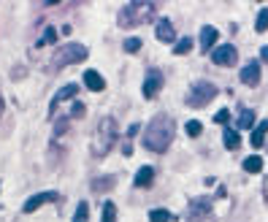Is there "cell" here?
Listing matches in <instances>:
<instances>
[{
    "mask_svg": "<svg viewBox=\"0 0 268 222\" xmlns=\"http://www.w3.org/2000/svg\"><path fill=\"white\" fill-rule=\"evenodd\" d=\"M54 41H57V30H54V27H49V30L36 41V46H46V44H54Z\"/></svg>",
    "mask_w": 268,
    "mask_h": 222,
    "instance_id": "7402d4cb",
    "label": "cell"
},
{
    "mask_svg": "<svg viewBox=\"0 0 268 222\" xmlns=\"http://www.w3.org/2000/svg\"><path fill=\"white\" fill-rule=\"evenodd\" d=\"M0 111H3V100H0Z\"/></svg>",
    "mask_w": 268,
    "mask_h": 222,
    "instance_id": "1f68e13d",
    "label": "cell"
},
{
    "mask_svg": "<svg viewBox=\"0 0 268 222\" xmlns=\"http://www.w3.org/2000/svg\"><path fill=\"white\" fill-rule=\"evenodd\" d=\"M157 41H163V44H174V41H176L174 25H171L168 19H160V22H157Z\"/></svg>",
    "mask_w": 268,
    "mask_h": 222,
    "instance_id": "30bf717a",
    "label": "cell"
},
{
    "mask_svg": "<svg viewBox=\"0 0 268 222\" xmlns=\"http://www.w3.org/2000/svg\"><path fill=\"white\" fill-rule=\"evenodd\" d=\"M212 98H217V87L212 82H195L187 92V106L190 109H203Z\"/></svg>",
    "mask_w": 268,
    "mask_h": 222,
    "instance_id": "5b68a950",
    "label": "cell"
},
{
    "mask_svg": "<svg viewBox=\"0 0 268 222\" xmlns=\"http://www.w3.org/2000/svg\"><path fill=\"white\" fill-rule=\"evenodd\" d=\"M241 82L247 84V87H255V84L260 82V65L258 62H249V65L241 68Z\"/></svg>",
    "mask_w": 268,
    "mask_h": 222,
    "instance_id": "9c48e42d",
    "label": "cell"
},
{
    "mask_svg": "<svg viewBox=\"0 0 268 222\" xmlns=\"http://www.w3.org/2000/svg\"><path fill=\"white\" fill-rule=\"evenodd\" d=\"M252 125H255V111L244 109L241 114H238V128H241V130H252Z\"/></svg>",
    "mask_w": 268,
    "mask_h": 222,
    "instance_id": "ac0fdd59",
    "label": "cell"
},
{
    "mask_svg": "<svg viewBox=\"0 0 268 222\" xmlns=\"http://www.w3.org/2000/svg\"><path fill=\"white\" fill-rule=\"evenodd\" d=\"M236 60H238V52H236V46H230V44H225V46H217L214 52H212V62H214V65H220V68L236 65Z\"/></svg>",
    "mask_w": 268,
    "mask_h": 222,
    "instance_id": "8992f818",
    "label": "cell"
},
{
    "mask_svg": "<svg viewBox=\"0 0 268 222\" xmlns=\"http://www.w3.org/2000/svg\"><path fill=\"white\" fill-rule=\"evenodd\" d=\"M203 133V125L198 122V119H192V122H187V135H192V138H198V135Z\"/></svg>",
    "mask_w": 268,
    "mask_h": 222,
    "instance_id": "484cf974",
    "label": "cell"
},
{
    "mask_svg": "<svg viewBox=\"0 0 268 222\" xmlns=\"http://www.w3.org/2000/svg\"><path fill=\"white\" fill-rule=\"evenodd\" d=\"M266 135H268V122H258V128L252 130L249 144H252V146H263L266 144Z\"/></svg>",
    "mask_w": 268,
    "mask_h": 222,
    "instance_id": "5bb4252c",
    "label": "cell"
},
{
    "mask_svg": "<svg viewBox=\"0 0 268 222\" xmlns=\"http://www.w3.org/2000/svg\"><path fill=\"white\" fill-rule=\"evenodd\" d=\"M152 179H155V171H152L149 166H144V168L138 171V174H135L133 184L138 187V190H144V187H149V184H152Z\"/></svg>",
    "mask_w": 268,
    "mask_h": 222,
    "instance_id": "7c38bea8",
    "label": "cell"
},
{
    "mask_svg": "<svg viewBox=\"0 0 268 222\" xmlns=\"http://www.w3.org/2000/svg\"><path fill=\"white\" fill-rule=\"evenodd\" d=\"M138 49H141L138 38H128V41H125V52H138Z\"/></svg>",
    "mask_w": 268,
    "mask_h": 222,
    "instance_id": "4316f807",
    "label": "cell"
},
{
    "mask_svg": "<svg viewBox=\"0 0 268 222\" xmlns=\"http://www.w3.org/2000/svg\"><path fill=\"white\" fill-rule=\"evenodd\" d=\"M227 119H230V111L227 109H222V111H217V117H214V122H220V125H225Z\"/></svg>",
    "mask_w": 268,
    "mask_h": 222,
    "instance_id": "83f0119b",
    "label": "cell"
},
{
    "mask_svg": "<svg viewBox=\"0 0 268 222\" xmlns=\"http://www.w3.org/2000/svg\"><path fill=\"white\" fill-rule=\"evenodd\" d=\"M149 222H171V214L165 212V209H155V212L149 214Z\"/></svg>",
    "mask_w": 268,
    "mask_h": 222,
    "instance_id": "d4e9b609",
    "label": "cell"
},
{
    "mask_svg": "<svg viewBox=\"0 0 268 222\" xmlns=\"http://www.w3.org/2000/svg\"><path fill=\"white\" fill-rule=\"evenodd\" d=\"M117 135H119L117 122H114L111 117L100 119L98 133H95V146H92V152H95V155H106V152L111 149L114 144H117Z\"/></svg>",
    "mask_w": 268,
    "mask_h": 222,
    "instance_id": "3957f363",
    "label": "cell"
},
{
    "mask_svg": "<svg viewBox=\"0 0 268 222\" xmlns=\"http://www.w3.org/2000/svg\"><path fill=\"white\" fill-rule=\"evenodd\" d=\"M155 11H157V3H141V0H133V3L122 5L117 22H119V27H138V25H146L149 19H155Z\"/></svg>",
    "mask_w": 268,
    "mask_h": 222,
    "instance_id": "7a4b0ae2",
    "label": "cell"
},
{
    "mask_svg": "<svg viewBox=\"0 0 268 222\" xmlns=\"http://www.w3.org/2000/svg\"><path fill=\"white\" fill-rule=\"evenodd\" d=\"M76 92H79V87H76V84H65L62 89H57V95H54V103H52V106L62 103V100H68V98H76Z\"/></svg>",
    "mask_w": 268,
    "mask_h": 222,
    "instance_id": "9a60e30c",
    "label": "cell"
},
{
    "mask_svg": "<svg viewBox=\"0 0 268 222\" xmlns=\"http://www.w3.org/2000/svg\"><path fill=\"white\" fill-rule=\"evenodd\" d=\"M222 141H225L227 149H238V146H241V138H238V133H236V130H230V128H225V133H222Z\"/></svg>",
    "mask_w": 268,
    "mask_h": 222,
    "instance_id": "2e32d148",
    "label": "cell"
},
{
    "mask_svg": "<svg viewBox=\"0 0 268 222\" xmlns=\"http://www.w3.org/2000/svg\"><path fill=\"white\" fill-rule=\"evenodd\" d=\"M87 217H89V203L82 201L79 209H76V214H73V222H87Z\"/></svg>",
    "mask_w": 268,
    "mask_h": 222,
    "instance_id": "ffe728a7",
    "label": "cell"
},
{
    "mask_svg": "<svg viewBox=\"0 0 268 222\" xmlns=\"http://www.w3.org/2000/svg\"><path fill=\"white\" fill-rule=\"evenodd\" d=\"M190 49H192V41H190V38H181V41L174 44V52H176V54H187Z\"/></svg>",
    "mask_w": 268,
    "mask_h": 222,
    "instance_id": "cb8c5ba5",
    "label": "cell"
},
{
    "mask_svg": "<svg viewBox=\"0 0 268 222\" xmlns=\"http://www.w3.org/2000/svg\"><path fill=\"white\" fill-rule=\"evenodd\" d=\"M111 184H117V176H103V179H95L92 181V192H106V190H111Z\"/></svg>",
    "mask_w": 268,
    "mask_h": 222,
    "instance_id": "e0dca14e",
    "label": "cell"
},
{
    "mask_svg": "<svg viewBox=\"0 0 268 222\" xmlns=\"http://www.w3.org/2000/svg\"><path fill=\"white\" fill-rule=\"evenodd\" d=\"M244 171H247V174H260V171H263V160H260L258 155L247 157V160H244Z\"/></svg>",
    "mask_w": 268,
    "mask_h": 222,
    "instance_id": "d6986e66",
    "label": "cell"
},
{
    "mask_svg": "<svg viewBox=\"0 0 268 222\" xmlns=\"http://www.w3.org/2000/svg\"><path fill=\"white\" fill-rule=\"evenodd\" d=\"M174 133H176L174 119H171L168 114H157V117L146 125V130H144V146L149 152H157V155H160V152H165L171 146Z\"/></svg>",
    "mask_w": 268,
    "mask_h": 222,
    "instance_id": "6da1fadb",
    "label": "cell"
},
{
    "mask_svg": "<svg viewBox=\"0 0 268 222\" xmlns=\"http://www.w3.org/2000/svg\"><path fill=\"white\" fill-rule=\"evenodd\" d=\"M103 222H117V206L111 201L103 203Z\"/></svg>",
    "mask_w": 268,
    "mask_h": 222,
    "instance_id": "44dd1931",
    "label": "cell"
},
{
    "mask_svg": "<svg viewBox=\"0 0 268 222\" xmlns=\"http://www.w3.org/2000/svg\"><path fill=\"white\" fill-rule=\"evenodd\" d=\"M163 73L157 71V68H152L149 73H146V79H144V98H155L157 92H160V87H163Z\"/></svg>",
    "mask_w": 268,
    "mask_h": 222,
    "instance_id": "52a82bcc",
    "label": "cell"
},
{
    "mask_svg": "<svg viewBox=\"0 0 268 222\" xmlns=\"http://www.w3.org/2000/svg\"><path fill=\"white\" fill-rule=\"evenodd\" d=\"M255 30H258V33H266V30H268V8H263V11L258 14V22H255Z\"/></svg>",
    "mask_w": 268,
    "mask_h": 222,
    "instance_id": "603a6c76",
    "label": "cell"
},
{
    "mask_svg": "<svg viewBox=\"0 0 268 222\" xmlns=\"http://www.w3.org/2000/svg\"><path fill=\"white\" fill-rule=\"evenodd\" d=\"M214 44H217V27H209V25H206V27L201 30V49L209 54V49H212Z\"/></svg>",
    "mask_w": 268,
    "mask_h": 222,
    "instance_id": "4fadbf2b",
    "label": "cell"
},
{
    "mask_svg": "<svg viewBox=\"0 0 268 222\" xmlns=\"http://www.w3.org/2000/svg\"><path fill=\"white\" fill-rule=\"evenodd\" d=\"M87 60V46L82 44H65V46H57V52L52 57V68H65V65H73V62H82Z\"/></svg>",
    "mask_w": 268,
    "mask_h": 222,
    "instance_id": "277c9868",
    "label": "cell"
},
{
    "mask_svg": "<svg viewBox=\"0 0 268 222\" xmlns=\"http://www.w3.org/2000/svg\"><path fill=\"white\" fill-rule=\"evenodd\" d=\"M84 87L92 89V92H100V89L106 87V82H103V76H100L98 71H87L84 73Z\"/></svg>",
    "mask_w": 268,
    "mask_h": 222,
    "instance_id": "8fae6325",
    "label": "cell"
},
{
    "mask_svg": "<svg viewBox=\"0 0 268 222\" xmlns=\"http://www.w3.org/2000/svg\"><path fill=\"white\" fill-rule=\"evenodd\" d=\"M65 130H68V119L62 117V119H60V125H54V135H62Z\"/></svg>",
    "mask_w": 268,
    "mask_h": 222,
    "instance_id": "f1b7e54d",
    "label": "cell"
},
{
    "mask_svg": "<svg viewBox=\"0 0 268 222\" xmlns=\"http://www.w3.org/2000/svg\"><path fill=\"white\" fill-rule=\"evenodd\" d=\"M73 117H84V103H73Z\"/></svg>",
    "mask_w": 268,
    "mask_h": 222,
    "instance_id": "f546056e",
    "label": "cell"
},
{
    "mask_svg": "<svg viewBox=\"0 0 268 222\" xmlns=\"http://www.w3.org/2000/svg\"><path fill=\"white\" fill-rule=\"evenodd\" d=\"M54 201H57V192H38V195H33L30 201L25 203V209H22V212L33 214L38 206H44V203H54Z\"/></svg>",
    "mask_w": 268,
    "mask_h": 222,
    "instance_id": "ba28073f",
    "label": "cell"
},
{
    "mask_svg": "<svg viewBox=\"0 0 268 222\" xmlns=\"http://www.w3.org/2000/svg\"><path fill=\"white\" fill-rule=\"evenodd\" d=\"M260 57H263V60L268 62V46H263V49H260Z\"/></svg>",
    "mask_w": 268,
    "mask_h": 222,
    "instance_id": "4dcf8cb0",
    "label": "cell"
}]
</instances>
